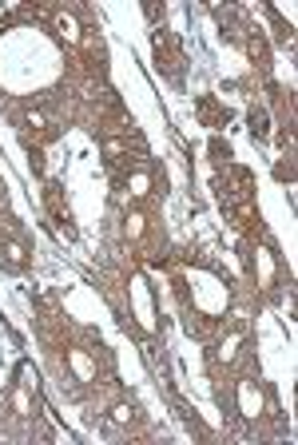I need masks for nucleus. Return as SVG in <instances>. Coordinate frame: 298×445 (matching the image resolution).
Instances as JSON below:
<instances>
[{
	"label": "nucleus",
	"mask_w": 298,
	"mask_h": 445,
	"mask_svg": "<svg viewBox=\"0 0 298 445\" xmlns=\"http://www.w3.org/2000/svg\"><path fill=\"white\" fill-rule=\"evenodd\" d=\"M151 44H155V68H159L167 80L179 84V76H183V48H179V40H175L167 28H155Z\"/></svg>",
	"instance_id": "obj_1"
},
{
	"label": "nucleus",
	"mask_w": 298,
	"mask_h": 445,
	"mask_svg": "<svg viewBox=\"0 0 298 445\" xmlns=\"http://www.w3.org/2000/svg\"><path fill=\"white\" fill-rule=\"evenodd\" d=\"M44 207H48L56 231H64L68 239H76V227H72V215H68V203H64V191H60V183H48V187H44Z\"/></svg>",
	"instance_id": "obj_2"
},
{
	"label": "nucleus",
	"mask_w": 298,
	"mask_h": 445,
	"mask_svg": "<svg viewBox=\"0 0 298 445\" xmlns=\"http://www.w3.org/2000/svg\"><path fill=\"white\" fill-rule=\"evenodd\" d=\"M0 266H9V271H28V246L20 243V239H4L0 235Z\"/></svg>",
	"instance_id": "obj_3"
},
{
	"label": "nucleus",
	"mask_w": 298,
	"mask_h": 445,
	"mask_svg": "<svg viewBox=\"0 0 298 445\" xmlns=\"http://www.w3.org/2000/svg\"><path fill=\"white\" fill-rule=\"evenodd\" d=\"M195 115H199L203 127H223V123L231 120V112H227V108L215 104V95H199V104H195Z\"/></svg>",
	"instance_id": "obj_4"
},
{
	"label": "nucleus",
	"mask_w": 298,
	"mask_h": 445,
	"mask_svg": "<svg viewBox=\"0 0 298 445\" xmlns=\"http://www.w3.org/2000/svg\"><path fill=\"white\" fill-rule=\"evenodd\" d=\"M247 32H250L247 36V56L255 60L262 72H270V48H267V40H262V32L259 28H247Z\"/></svg>",
	"instance_id": "obj_5"
},
{
	"label": "nucleus",
	"mask_w": 298,
	"mask_h": 445,
	"mask_svg": "<svg viewBox=\"0 0 298 445\" xmlns=\"http://www.w3.org/2000/svg\"><path fill=\"white\" fill-rule=\"evenodd\" d=\"M250 135H255V140H267L270 135V123H267V108H250Z\"/></svg>",
	"instance_id": "obj_6"
},
{
	"label": "nucleus",
	"mask_w": 298,
	"mask_h": 445,
	"mask_svg": "<svg viewBox=\"0 0 298 445\" xmlns=\"http://www.w3.org/2000/svg\"><path fill=\"white\" fill-rule=\"evenodd\" d=\"M211 155H215V163H219V167H227V163H231V143L215 135V140H211Z\"/></svg>",
	"instance_id": "obj_7"
},
{
	"label": "nucleus",
	"mask_w": 298,
	"mask_h": 445,
	"mask_svg": "<svg viewBox=\"0 0 298 445\" xmlns=\"http://www.w3.org/2000/svg\"><path fill=\"white\" fill-rule=\"evenodd\" d=\"M112 417H116L119 426H132V422H135V409H132V406H116V409H112Z\"/></svg>",
	"instance_id": "obj_8"
},
{
	"label": "nucleus",
	"mask_w": 298,
	"mask_h": 445,
	"mask_svg": "<svg viewBox=\"0 0 298 445\" xmlns=\"http://www.w3.org/2000/svg\"><path fill=\"white\" fill-rule=\"evenodd\" d=\"M275 175H279V179H294V167H290V163H279V167H275Z\"/></svg>",
	"instance_id": "obj_9"
}]
</instances>
